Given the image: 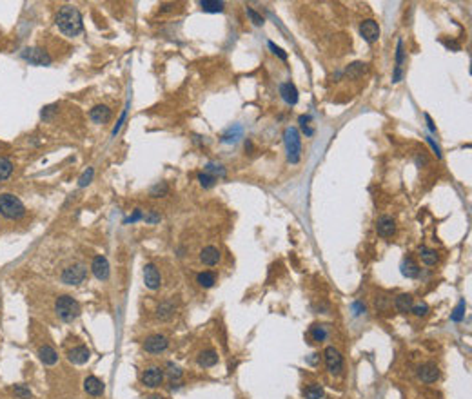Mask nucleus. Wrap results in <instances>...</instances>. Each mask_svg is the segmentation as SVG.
I'll use <instances>...</instances> for the list:
<instances>
[{
  "instance_id": "46",
  "label": "nucleus",
  "mask_w": 472,
  "mask_h": 399,
  "mask_svg": "<svg viewBox=\"0 0 472 399\" xmlns=\"http://www.w3.org/2000/svg\"><path fill=\"white\" fill-rule=\"evenodd\" d=\"M267 45H269V49L273 51L275 55L280 56L281 60H285V58H287V53H283V49H280V47H278V45H276L275 42H269V44H267Z\"/></svg>"
},
{
  "instance_id": "37",
  "label": "nucleus",
  "mask_w": 472,
  "mask_h": 399,
  "mask_svg": "<svg viewBox=\"0 0 472 399\" xmlns=\"http://www.w3.org/2000/svg\"><path fill=\"white\" fill-rule=\"evenodd\" d=\"M205 173H209V175H213L214 178L216 176H220V178H224L225 176V169L220 165V163H207V167H205Z\"/></svg>"
},
{
  "instance_id": "32",
  "label": "nucleus",
  "mask_w": 472,
  "mask_h": 399,
  "mask_svg": "<svg viewBox=\"0 0 472 399\" xmlns=\"http://www.w3.org/2000/svg\"><path fill=\"white\" fill-rule=\"evenodd\" d=\"M13 173V163L7 158H0V181L7 180Z\"/></svg>"
},
{
  "instance_id": "12",
  "label": "nucleus",
  "mask_w": 472,
  "mask_h": 399,
  "mask_svg": "<svg viewBox=\"0 0 472 399\" xmlns=\"http://www.w3.org/2000/svg\"><path fill=\"white\" fill-rule=\"evenodd\" d=\"M91 270H93L96 280L106 281L109 278V261H107L106 256H96L91 263Z\"/></svg>"
},
{
  "instance_id": "19",
  "label": "nucleus",
  "mask_w": 472,
  "mask_h": 399,
  "mask_svg": "<svg viewBox=\"0 0 472 399\" xmlns=\"http://www.w3.org/2000/svg\"><path fill=\"white\" fill-rule=\"evenodd\" d=\"M280 95L281 98L285 100V104H289V106H294V104L298 102V89H296L294 84H291V82H285V84L280 85Z\"/></svg>"
},
{
  "instance_id": "27",
  "label": "nucleus",
  "mask_w": 472,
  "mask_h": 399,
  "mask_svg": "<svg viewBox=\"0 0 472 399\" xmlns=\"http://www.w3.org/2000/svg\"><path fill=\"white\" fill-rule=\"evenodd\" d=\"M420 258L425 265H436L438 263V253L429 247H420Z\"/></svg>"
},
{
  "instance_id": "33",
  "label": "nucleus",
  "mask_w": 472,
  "mask_h": 399,
  "mask_svg": "<svg viewBox=\"0 0 472 399\" xmlns=\"http://www.w3.org/2000/svg\"><path fill=\"white\" fill-rule=\"evenodd\" d=\"M304 396L307 399H321L323 398V388L320 385H309L307 388H304Z\"/></svg>"
},
{
  "instance_id": "9",
  "label": "nucleus",
  "mask_w": 472,
  "mask_h": 399,
  "mask_svg": "<svg viewBox=\"0 0 472 399\" xmlns=\"http://www.w3.org/2000/svg\"><path fill=\"white\" fill-rule=\"evenodd\" d=\"M163 381V370L160 366H149L144 374H142V385L149 388L160 387Z\"/></svg>"
},
{
  "instance_id": "11",
  "label": "nucleus",
  "mask_w": 472,
  "mask_h": 399,
  "mask_svg": "<svg viewBox=\"0 0 472 399\" xmlns=\"http://www.w3.org/2000/svg\"><path fill=\"white\" fill-rule=\"evenodd\" d=\"M144 283H146V287L151 289V290H157V289H160V285H162V276H160L158 269L153 263H147L146 267H144Z\"/></svg>"
},
{
  "instance_id": "31",
  "label": "nucleus",
  "mask_w": 472,
  "mask_h": 399,
  "mask_svg": "<svg viewBox=\"0 0 472 399\" xmlns=\"http://www.w3.org/2000/svg\"><path fill=\"white\" fill-rule=\"evenodd\" d=\"M11 392L17 399H33V392L28 385H15L11 388Z\"/></svg>"
},
{
  "instance_id": "26",
  "label": "nucleus",
  "mask_w": 472,
  "mask_h": 399,
  "mask_svg": "<svg viewBox=\"0 0 472 399\" xmlns=\"http://www.w3.org/2000/svg\"><path fill=\"white\" fill-rule=\"evenodd\" d=\"M401 274H403L405 278H418V276H420V267L410 258H407L403 259V263H401Z\"/></svg>"
},
{
  "instance_id": "22",
  "label": "nucleus",
  "mask_w": 472,
  "mask_h": 399,
  "mask_svg": "<svg viewBox=\"0 0 472 399\" xmlns=\"http://www.w3.org/2000/svg\"><path fill=\"white\" fill-rule=\"evenodd\" d=\"M173 314H174V301L173 299H165V301H162V303L157 307V318L160 321L169 320Z\"/></svg>"
},
{
  "instance_id": "39",
  "label": "nucleus",
  "mask_w": 472,
  "mask_h": 399,
  "mask_svg": "<svg viewBox=\"0 0 472 399\" xmlns=\"http://www.w3.org/2000/svg\"><path fill=\"white\" fill-rule=\"evenodd\" d=\"M465 307H467V305H465V301H463V299H461V301H460V305H458V307H456L454 314L450 316V320H452V321H461V320H463V316H465Z\"/></svg>"
},
{
  "instance_id": "8",
  "label": "nucleus",
  "mask_w": 472,
  "mask_h": 399,
  "mask_svg": "<svg viewBox=\"0 0 472 399\" xmlns=\"http://www.w3.org/2000/svg\"><path fill=\"white\" fill-rule=\"evenodd\" d=\"M325 365H327V370L331 372V374H334V376H338V374L342 372L343 358L334 347H327L325 349Z\"/></svg>"
},
{
  "instance_id": "13",
  "label": "nucleus",
  "mask_w": 472,
  "mask_h": 399,
  "mask_svg": "<svg viewBox=\"0 0 472 399\" xmlns=\"http://www.w3.org/2000/svg\"><path fill=\"white\" fill-rule=\"evenodd\" d=\"M84 390L89 394V396H93V398H100L102 394L106 392V385H104V381L98 379V377L87 376L84 379Z\"/></svg>"
},
{
  "instance_id": "51",
  "label": "nucleus",
  "mask_w": 472,
  "mask_h": 399,
  "mask_svg": "<svg viewBox=\"0 0 472 399\" xmlns=\"http://www.w3.org/2000/svg\"><path fill=\"white\" fill-rule=\"evenodd\" d=\"M416 162H418V163H427V158H425V156L422 154V156H416Z\"/></svg>"
},
{
  "instance_id": "20",
  "label": "nucleus",
  "mask_w": 472,
  "mask_h": 399,
  "mask_svg": "<svg viewBox=\"0 0 472 399\" xmlns=\"http://www.w3.org/2000/svg\"><path fill=\"white\" fill-rule=\"evenodd\" d=\"M39 358H40V361L44 363V365H47V366H51V365H55L56 361H58V354H56V350L51 347V345H42L39 349Z\"/></svg>"
},
{
  "instance_id": "1",
  "label": "nucleus",
  "mask_w": 472,
  "mask_h": 399,
  "mask_svg": "<svg viewBox=\"0 0 472 399\" xmlns=\"http://www.w3.org/2000/svg\"><path fill=\"white\" fill-rule=\"evenodd\" d=\"M56 28L60 29V33L66 36H77L84 31V22H82V15L75 6H64L60 7V11L55 18Z\"/></svg>"
},
{
  "instance_id": "48",
  "label": "nucleus",
  "mask_w": 472,
  "mask_h": 399,
  "mask_svg": "<svg viewBox=\"0 0 472 399\" xmlns=\"http://www.w3.org/2000/svg\"><path fill=\"white\" fill-rule=\"evenodd\" d=\"M142 218H144V213H142L140 209H136L135 214H133L131 218L125 219V223H135V221H138V219H142Z\"/></svg>"
},
{
  "instance_id": "23",
  "label": "nucleus",
  "mask_w": 472,
  "mask_h": 399,
  "mask_svg": "<svg viewBox=\"0 0 472 399\" xmlns=\"http://www.w3.org/2000/svg\"><path fill=\"white\" fill-rule=\"evenodd\" d=\"M412 305H414V299H412L410 294H399L398 298H396V301H394V307H396L398 312H401V314L410 312V310H412Z\"/></svg>"
},
{
  "instance_id": "36",
  "label": "nucleus",
  "mask_w": 472,
  "mask_h": 399,
  "mask_svg": "<svg viewBox=\"0 0 472 399\" xmlns=\"http://www.w3.org/2000/svg\"><path fill=\"white\" fill-rule=\"evenodd\" d=\"M93 176H95V169L93 167H87L82 173V176L79 178V187H85V185H89L91 183V180H93Z\"/></svg>"
},
{
  "instance_id": "43",
  "label": "nucleus",
  "mask_w": 472,
  "mask_h": 399,
  "mask_svg": "<svg viewBox=\"0 0 472 399\" xmlns=\"http://www.w3.org/2000/svg\"><path fill=\"white\" fill-rule=\"evenodd\" d=\"M160 218H162V216H160V214H158L155 209H151V211H147V213L144 214V219H146L147 223H158V221H160Z\"/></svg>"
},
{
  "instance_id": "18",
  "label": "nucleus",
  "mask_w": 472,
  "mask_h": 399,
  "mask_svg": "<svg viewBox=\"0 0 472 399\" xmlns=\"http://www.w3.org/2000/svg\"><path fill=\"white\" fill-rule=\"evenodd\" d=\"M200 261H202L203 265L213 267V265H216L220 261V251L216 247H213V245L203 247L202 253H200Z\"/></svg>"
},
{
  "instance_id": "2",
  "label": "nucleus",
  "mask_w": 472,
  "mask_h": 399,
  "mask_svg": "<svg viewBox=\"0 0 472 399\" xmlns=\"http://www.w3.org/2000/svg\"><path fill=\"white\" fill-rule=\"evenodd\" d=\"M55 312L62 321L71 323V321H75L80 316V303L73 298V296L64 294V296H58V298H56Z\"/></svg>"
},
{
  "instance_id": "10",
  "label": "nucleus",
  "mask_w": 472,
  "mask_h": 399,
  "mask_svg": "<svg viewBox=\"0 0 472 399\" xmlns=\"http://www.w3.org/2000/svg\"><path fill=\"white\" fill-rule=\"evenodd\" d=\"M380 26H378L376 20H372V18H369V20H363L360 26V35L363 36V40H367L369 44H374V42H378V38H380Z\"/></svg>"
},
{
  "instance_id": "7",
  "label": "nucleus",
  "mask_w": 472,
  "mask_h": 399,
  "mask_svg": "<svg viewBox=\"0 0 472 399\" xmlns=\"http://www.w3.org/2000/svg\"><path fill=\"white\" fill-rule=\"evenodd\" d=\"M169 347V339L162 334H153V336L146 337L144 341V350L149 354H160Z\"/></svg>"
},
{
  "instance_id": "6",
  "label": "nucleus",
  "mask_w": 472,
  "mask_h": 399,
  "mask_svg": "<svg viewBox=\"0 0 472 399\" xmlns=\"http://www.w3.org/2000/svg\"><path fill=\"white\" fill-rule=\"evenodd\" d=\"M22 58L31 66H49L51 56L47 51L40 49V47H26L22 51Z\"/></svg>"
},
{
  "instance_id": "35",
  "label": "nucleus",
  "mask_w": 472,
  "mask_h": 399,
  "mask_svg": "<svg viewBox=\"0 0 472 399\" xmlns=\"http://www.w3.org/2000/svg\"><path fill=\"white\" fill-rule=\"evenodd\" d=\"M167 192H169L167 183H165V181H160V183H157V185L153 187L151 192H149V194H151L153 198H162V196H165Z\"/></svg>"
},
{
  "instance_id": "5",
  "label": "nucleus",
  "mask_w": 472,
  "mask_h": 399,
  "mask_svg": "<svg viewBox=\"0 0 472 399\" xmlns=\"http://www.w3.org/2000/svg\"><path fill=\"white\" fill-rule=\"evenodd\" d=\"M85 278H87V269L82 263L69 265L68 269H64L62 276H60L62 283H66V285H80L85 281Z\"/></svg>"
},
{
  "instance_id": "15",
  "label": "nucleus",
  "mask_w": 472,
  "mask_h": 399,
  "mask_svg": "<svg viewBox=\"0 0 472 399\" xmlns=\"http://www.w3.org/2000/svg\"><path fill=\"white\" fill-rule=\"evenodd\" d=\"M376 231L382 238H391L396 232V221L391 216H382L376 223Z\"/></svg>"
},
{
  "instance_id": "4",
  "label": "nucleus",
  "mask_w": 472,
  "mask_h": 399,
  "mask_svg": "<svg viewBox=\"0 0 472 399\" xmlns=\"http://www.w3.org/2000/svg\"><path fill=\"white\" fill-rule=\"evenodd\" d=\"M283 142H285L287 160L291 163H298L302 158V138L296 127H287L283 133Z\"/></svg>"
},
{
  "instance_id": "44",
  "label": "nucleus",
  "mask_w": 472,
  "mask_h": 399,
  "mask_svg": "<svg viewBox=\"0 0 472 399\" xmlns=\"http://www.w3.org/2000/svg\"><path fill=\"white\" fill-rule=\"evenodd\" d=\"M56 112V106H47V107H44L42 109V120H45V122H49L51 118H53V114Z\"/></svg>"
},
{
  "instance_id": "40",
  "label": "nucleus",
  "mask_w": 472,
  "mask_h": 399,
  "mask_svg": "<svg viewBox=\"0 0 472 399\" xmlns=\"http://www.w3.org/2000/svg\"><path fill=\"white\" fill-rule=\"evenodd\" d=\"M247 17L251 18V22H253L254 26H264V17H262L260 13L254 11L253 7H247Z\"/></svg>"
},
{
  "instance_id": "29",
  "label": "nucleus",
  "mask_w": 472,
  "mask_h": 399,
  "mask_svg": "<svg viewBox=\"0 0 472 399\" xmlns=\"http://www.w3.org/2000/svg\"><path fill=\"white\" fill-rule=\"evenodd\" d=\"M345 73H347L349 78H360L361 74H365V73H367V64H363V62L351 64Z\"/></svg>"
},
{
  "instance_id": "30",
  "label": "nucleus",
  "mask_w": 472,
  "mask_h": 399,
  "mask_svg": "<svg viewBox=\"0 0 472 399\" xmlns=\"http://www.w3.org/2000/svg\"><path fill=\"white\" fill-rule=\"evenodd\" d=\"M197 283L200 285V287L203 289H211L216 283V276L213 274V272H200V274L197 276Z\"/></svg>"
},
{
  "instance_id": "24",
  "label": "nucleus",
  "mask_w": 472,
  "mask_h": 399,
  "mask_svg": "<svg viewBox=\"0 0 472 399\" xmlns=\"http://www.w3.org/2000/svg\"><path fill=\"white\" fill-rule=\"evenodd\" d=\"M218 363V354L214 352V350H203V352H200V356H198V365L203 366V368H209V366H214Z\"/></svg>"
},
{
  "instance_id": "34",
  "label": "nucleus",
  "mask_w": 472,
  "mask_h": 399,
  "mask_svg": "<svg viewBox=\"0 0 472 399\" xmlns=\"http://www.w3.org/2000/svg\"><path fill=\"white\" fill-rule=\"evenodd\" d=\"M311 334H313V339H315V341L321 343V341H325L327 339V326L325 325H315L313 326V330H311Z\"/></svg>"
},
{
  "instance_id": "17",
  "label": "nucleus",
  "mask_w": 472,
  "mask_h": 399,
  "mask_svg": "<svg viewBox=\"0 0 472 399\" xmlns=\"http://www.w3.org/2000/svg\"><path fill=\"white\" fill-rule=\"evenodd\" d=\"M89 118L95 124H106V122L111 120V109L107 106H95L89 111Z\"/></svg>"
},
{
  "instance_id": "42",
  "label": "nucleus",
  "mask_w": 472,
  "mask_h": 399,
  "mask_svg": "<svg viewBox=\"0 0 472 399\" xmlns=\"http://www.w3.org/2000/svg\"><path fill=\"white\" fill-rule=\"evenodd\" d=\"M414 316H418V318H422V316H427L429 312V305L427 303H418V305H412V310H410Z\"/></svg>"
},
{
  "instance_id": "25",
  "label": "nucleus",
  "mask_w": 472,
  "mask_h": 399,
  "mask_svg": "<svg viewBox=\"0 0 472 399\" xmlns=\"http://www.w3.org/2000/svg\"><path fill=\"white\" fill-rule=\"evenodd\" d=\"M242 135H243V129H242V125H233L227 133H224V136H222V142L224 144H236V142L240 140L242 138Z\"/></svg>"
},
{
  "instance_id": "49",
  "label": "nucleus",
  "mask_w": 472,
  "mask_h": 399,
  "mask_svg": "<svg viewBox=\"0 0 472 399\" xmlns=\"http://www.w3.org/2000/svg\"><path fill=\"white\" fill-rule=\"evenodd\" d=\"M425 120H427V125H429V129L433 131V133H436V125L433 124V118L429 116V114H425Z\"/></svg>"
},
{
  "instance_id": "45",
  "label": "nucleus",
  "mask_w": 472,
  "mask_h": 399,
  "mask_svg": "<svg viewBox=\"0 0 472 399\" xmlns=\"http://www.w3.org/2000/svg\"><path fill=\"white\" fill-rule=\"evenodd\" d=\"M169 376H171V381H174V379H180V377H182V368H180V366L169 365Z\"/></svg>"
},
{
  "instance_id": "21",
  "label": "nucleus",
  "mask_w": 472,
  "mask_h": 399,
  "mask_svg": "<svg viewBox=\"0 0 472 399\" xmlns=\"http://www.w3.org/2000/svg\"><path fill=\"white\" fill-rule=\"evenodd\" d=\"M403 40H398V47H396V69L393 74V84H398L401 80V66H403Z\"/></svg>"
},
{
  "instance_id": "38",
  "label": "nucleus",
  "mask_w": 472,
  "mask_h": 399,
  "mask_svg": "<svg viewBox=\"0 0 472 399\" xmlns=\"http://www.w3.org/2000/svg\"><path fill=\"white\" fill-rule=\"evenodd\" d=\"M198 181H200V185H202L203 189H209V187L214 185L216 178H214L213 175H209V173H200V175H198Z\"/></svg>"
},
{
  "instance_id": "3",
  "label": "nucleus",
  "mask_w": 472,
  "mask_h": 399,
  "mask_svg": "<svg viewBox=\"0 0 472 399\" xmlns=\"http://www.w3.org/2000/svg\"><path fill=\"white\" fill-rule=\"evenodd\" d=\"M0 214L7 219H20L26 214L24 203L11 192L0 194Z\"/></svg>"
},
{
  "instance_id": "50",
  "label": "nucleus",
  "mask_w": 472,
  "mask_h": 399,
  "mask_svg": "<svg viewBox=\"0 0 472 399\" xmlns=\"http://www.w3.org/2000/svg\"><path fill=\"white\" fill-rule=\"evenodd\" d=\"M146 399H165L163 396H160V394H151L149 398H146Z\"/></svg>"
},
{
  "instance_id": "41",
  "label": "nucleus",
  "mask_w": 472,
  "mask_h": 399,
  "mask_svg": "<svg viewBox=\"0 0 472 399\" xmlns=\"http://www.w3.org/2000/svg\"><path fill=\"white\" fill-rule=\"evenodd\" d=\"M309 122H311V116L309 114H305V116H300V127H302V131H304L305 135L311 136L313 133H315V129H311L309 127Z\"/></svg>"
},
{
  "instance_id": "28",
  "label": "nucleus",
  "mask_w": 472,
  "mask_h": 399,
  "mask_svg": "<svg viewBox=\"0 0 472 399\" xmlns=\"http://www.w3.org/2000/svg\"><path fill=\"white\" fill-rule=\"evenodd\" d=\"M200 6H202V9L205 13H222L225 4L224 2H218V0H202Z\"/></svg>"
},
{
  "instance_id": "16",
  "label": "nucleus",
  "mask_w": 472,
  "mask_h": 399,
  "mask_svg": "<svg viewBox=\"0 0 472 399\" xmlns=\"http://www.w3.org/2000/svg\"><path fill=\"white\" fill-rule=\"evenodd\" d=\"M418 377H420L423 383H434L439 377V368L434 365V363H425V365L420 366Z\"/></svg>"
},
{
  "instance_id": "14",
  "label": "nucleus",
  "mask_w": 472,
  "mask_h": 399,
  "mask_svg": "<svg viewBox=\"0 0 472 399\" xmlns=\"http://www.w3.org/2000/svg\"><path fill=\"white\" fill-rule=\"evenodd\" d=\"M91 358V350L87 349V347H84V345H79V347H75V349H71L68 352V360L73 363V365H84V363H87Z\"/></svg>"
},
{
  "instance_id": "47",
  "label": "nucleus",
  "mask_w": 472,
  "mask_h": 399,
  "mask_svg": "<svg viewBox=\"0 0 472 399\" xmlns=\"http://www.w3.org/2000/svg\"><path fill=\"white\" fill-rule=\"evenodd\" d=\"M425 140H427V144H429V145H431V147H433V151H434V152H436V156H438V158H441V151H439V147H438V144H436V142H434V140H433V138H431V136H429V135H427V136H425Z\"/></svg>"
}]
</instances>
